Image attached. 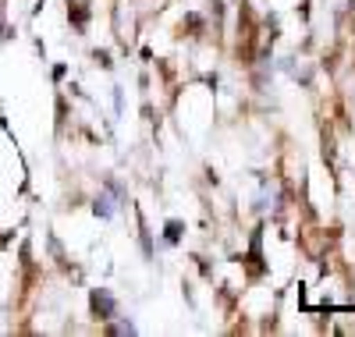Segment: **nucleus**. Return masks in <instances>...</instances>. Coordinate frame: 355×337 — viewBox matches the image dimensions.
<instances>
[{"label": "nucleus", "instance_id": "f257e3e1", "mask_svg": "<svg viewBox=\"0 0 355 337\" xmlns=\"http://www.w3.org/2000/svg\"><path fill=\"white\" fill-rule=\"evenodd\" d=\"M93 309L103 313V316H114V302H110L107 291H93Z\"/></svg>", "mask_w": 355, "mask_h": 337}, {"label": "nucleus", "instance_id": "f03ea898", "mask_svg": "<svg viewBox=\"0 0 355 337\" xmlns=\"http://www.w3.org/2000/svg\"><path fill=\"white\" fill-rule=\"evenodd\" d=\"M178 234H182V224H178V221H171V224H167V238H171V241H174V238H178Z\"/></svg>", "mask_w": 355, "mask_h": 337}, {"label": "nucleus", "instance_id": "7ed1b4c3", "mask_svg": "<svg viewBox=\"0 0 355 337\" xmlns=\"http://www.w3.org/2000/svg\"><path fill=\"white\" fill-rule=\"evenodd\" d=\"M114 330H117V334H135V327H132V323H117Z\"/></svg>", "mask_w": 355, "mask_h": 337}]
</instances>
